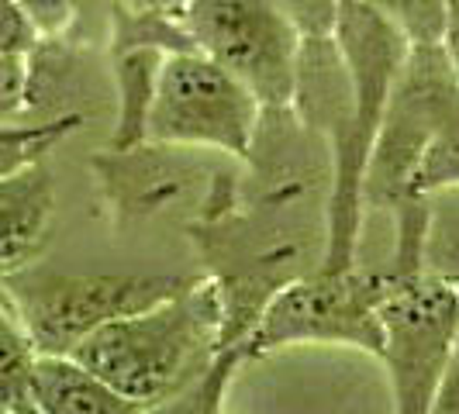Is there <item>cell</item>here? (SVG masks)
<instances>
[{"mask_svg":"<svg viewBox=\"0 0 459 414\" xmlns=\"http://www.w3.org/2000/svg\"><path fill=\"white\" fill-rule=\"evenodd\" d=\"M39 46H42V39L24 18L18 0H0V52L4 56H31Z\"/></svg>","mask_w":459,"mask_h":414,"instance_id":"20","label":"cell"},{"mask_svg":"<svg viewBox=\"0 0 459 414\" xmlns=\"http://www.w3.org/2000/svg\"><path fill=\"white\" fill-rule=\"evenodd\" d=\"M459 108V80L442 46H411L387 100L380 132L373 142L363 204L394 218V249L384 266L387 276L429 270L432 197L418 190L421 162L436 135Z\"/></svg>","mask_w":459,"mask_h":414,"instance_id":"1","label":"cell"},{"mask_svg":"<svg viewBox=\"0 0 459 414\" xmlns=\"http://www.w3.org/2000/svg\"><path fill=\"white\" fill-rule=\"evenodd\" d=\"M453 283H456V290H459V280H453Z\"/></svg>","mask_w":459,"mask_h":414,"instance_id":"24","label":"cell"},{"mask_svg":"<svg viewBox=\"0 0 459 414\" xmlns=\"http://www.w3.org/2000/svg\"><path fill=\"white\" fill-rule=\"evenodd\" d=\"M190 283L194 276L180 273H63L39 263L0 276L39 356H73L97 328L138 315Z\"/></svg>","mask_w":459,"mask_h":414,"instance_id":"4","label":"cell"},{"mask_svg":"<svg viewBox=\"0 0 459 414\" xmlns=\"http://www.w3.org/2000/svg\"><path fill=\"white\" fill-rule=\"evenodd\" d=\"M456 342L459 290L453 276L432 270L387 276L377 359L391 376L394 414H429Z\"/></svg>","mask_w":459,"mask_h":414,"instance_id":"5","label":"cell"},{"mask_svg":"<svg viewBox=\"0 0 459 414\" xmlns=\"http://www.w3.org/2000/svg\"><path fill=\"white\" fill-rule=\"evenodd\" d=\"M263 108L229 69L204 52L166 56L156 80L145 142L204 149L246 162Z\"/></svg>","mask_w":459,"mask_h":414,"instance_id":"7","label":"cell"},{"mask_svg":"<svg viewBox=\"0 0 459 414\" xmlns=\"http://www.w3.org/2000/svg\"><path fill=\"white\" fill-rule=\"evenodd\" d=\"M35 414H135L138 404L104 384L73 356H35L31 367Z\"/></svg>","mask_w":459,"mask_h":414,"instance_id":"11","label":"cell"},{"mask_svg":"<svg viewBox=\"0 0 459 414\" xmlns=\"http://www.w3.org/2000/svg\"><path fill=\"white\" fill-rule=\"evenodd\" d=\"M0 414H14V411H7V408H0Z\"/></svg>","mask_w":459,"mask_h":414,"instance_id":"23","label":"cell"},{"mask_svg":"<svg viewBox=\"0 0 459 414\" xmlns=\"http://www.w3.org/2000/svg\"><path fill=\"white\" fill-rule=\"evenodd\" d=\"M31 108V66L28 56L0 52V125L22 121Z\"/></svg>","mask_w":459,"mask_h":414,"instance_id":"17","label":"cell"},{"mask_svg":"<svg viewBox=\"0 0 459 414\" xmlns=\"http://www.w3.org/2000/svg\"><path fill=\"white\" fill-rule=\"evenodd\" d=\"M35 356H39L35 345L0 287V408L14 414H35V404H31Z\"/></svg>","mask_w":459,"mask_h":414,"instance_id":"13","label":"cell"},{"mask_svg":"<svg viewBox=\"0 0 459 414\" xmlns=\"http://www.w3.org/2000/svg\"><path fill=\"white\" fill-rule=\"evenodd\" d=\"M56 184L46 160L0 177V276L31 266L48 246Z\"/></svg>","mask_w":459,"mask_h":414,"instance_id":"10","label":"cell"},{"mask_svg":"<svg viewBox=\"0 0 459 414\" xmlns=\"http://www.w3.org/2000/svg\"><path fill=\"white\" fill-rule=\"evenodd\" d=\"M87 117L80 111H66V115L46 117V121H14V125H0V177L14 173L28 162L46 160V152L73 135Z\"/></svg>","mask_w":459,"mask_h":414,"instance_id":"14","label":"cell"},{"mask_svg":"<svg viewBox=\"0 0 459 414\" xmlns=\"http://www.w3.org/2000/svg\"><path fill=\"white\" fill-rule=\"evenodd\" d=\"M18 7L24 11V18L31 22V28L39 31V39L48 42V39H59L73 24L80 0H18Z\"/></svg>","mask_w":459,"mask_h":414,"instance_id":"19","label":"cell"},{"mask_svg":"<svg viewBox=\"0 0 459 414\" xmlns=\"http://www.w3.org/2000/svg\"><path fill=\"white\" fill-rule=\"evenodd\" d=\"M225 352V311L207 276L138 315L97 328L73 359L138 408L184 391Z\"/></svg>","mask_w":459,"mask_h":414,"instance_id":"2","label":"cell"},{"mask_svg":"<svg viewBox=\"0 0 459 414\" xmlns=\"http://www.w3.org/2000/svg\"><path fill=\"white\" fill-rule=\"evenodd\" d=\"M429 414H459V342L453 349V359L438 380V391L432 397V408Z\"/></svg>","mask_w":459,"mask_h":414,"instance_id":"21","label":"cell"},{"mask_svg":"<svg viewBox=\"0 0 459 414\" xmlns=\"http://www.w3.org/2000/svg\"><path fill=\"white\" fill-rule=\"evenodd\" d=\"M408 39V46H442L456 0H363Z\"/></svg>","mask_w":459,"mask_h":414,"instance_id":"16","label":"cell"},{"mask_svg":"<svg viewBox=\"0 0 459 414\" xmlns=\"http://www.w3.org/2000/svg\"><path fill=\"white\" fill-rule=\"evenodd\" d=\"M108 56H111V76H115L117 93V117L108 149H132V145L145 142L156 80H160L166 52H160V48H121V52H108Z\"/></svg>","mask_w":459,"mask_h":414,"instance_id":"12","label":"cell"},{"mask_svg":"<svg viewBox=\"0 0 459 414\" xmlns=\"http://www.w3.org/2000/svg\"><path fill=\"white\" fill-rule=\"evenodd\" d=\"M300 39H332L342 0H280Z\"/></svg>","mask_w":459,"mask_h":414,"instance_id":"18","label":"cell"},{"mask_svg":"<svg viewBox=\"0 0 459 414\" xmlns=\"http://www.w3.org/2000/svg\"><path fill=\"white\" fill-rule=\"evenodd\" d=\"M335 46L342 52L349 83H352V152L345 173L328 186V242H325V273L356 266L359 229H363V180H367L373 142L397 83V73L408 59V39L380 18L363 0H342L335 22Z\"/></svg>","mask_w":459,"mask_h":414,"instance_id":"3","label":"cell"},{"mask_svg":"<svg viewBox=\"0 0 459 414\" xmlns=\"http://www.w3.org/2000/svg\"><path fill=\"white\" fill-rule=\"evenodd\" d=\"M384 270H339L300 276L276 294L242 345V359H259L287 345H345L380 356Z\"/></svg>","mask_w":459,"mask_h":414,"instance_id":"6","label":"cell"},{"mask_svg":"<svg viewBox=\"0 0 459 414\" xmlns=\"http://www.w3.org/2000/svg\"><path fill=\"white\" fill-rule=\"evenodd\" d=\"M184 22L197 52L229 69L263 111L290 108L300 35L280 0H190Z\"/></svg>","mask_w":459,"mask_h":414,"instance_id":"8","label":"cell"},{"mask_svg":"<svg viewBox=\"0 0 459 414\" xmlns=\"http://www.w3.org/2000/svg\"><path fill=\"white\" fill-rule=\"evenodd\" d=\"M221 414H225V411H221Z\"/></svg>","mask_w":459,"mask_h":414,"instance_id":"25","label":"cell"},{"mask_svg":"<svg viewBox=\"0 0 459 414\" xmlns=\"http://www.w3.org/2000/svg\"><path fill=\"white\" fill-rule=\"evenodd\" d=\"M197 152L204 149L142 142L132 149L93 152L91 169L115 221H138L177 207L180 201H197V211L204 207L211 186L225 169L211 166Z\"/></svg>","mask_w":459,"mask_h":414,"instance_id":"9","label":"cell"},{"mask_svg":"<svg viewBox=\"0 0 459 414\" xmlns=\"http://www.w3.org/2000/svg\"><path fill=\"white\" fill-rule=\"evenodd\" d=\"M125 11H138V14H186L190 0H111Z\"/></svg>","mask_w":459,"mask_h":414,"instance_id":"22","label":"cell"},{"mask_svg":"<svg viewBox=\"0 0 459 414\" xmlns=\"http://www.w3.org/2000/svg\"><path fill=\"white\" fill-rule=\"evenodd\" d=\"M242 363L246 359H242L238 349H225L197 380L186 384L184 391L169 393V397H162L156 404H145L135 414H221V401H225V393L231 387V376L238 373Z\"/></svg>","mask_w":459,"mask_h":414,"instance_id":"15","label":"cell"}]
</instances>
